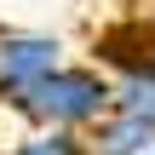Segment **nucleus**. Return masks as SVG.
<instances>
[{
    "label": "nucleus",
    "mask_w": 155,
    "mask_h": 155,
    "mask_svg": "<svg viewBox=\"0 0 155 155\" xmlns=\"http://www.w3.org/2000/svg\"><path fill=\"white\" fill-rule=\"evenodd\" d=\"M109 69L104 63H58L46 69L40 81H29L23 92L0 98L23 127H69V132H86L104 109H109Z\"/></svg>",
    "instance_id": "1"
},
{
    "label": "nucleus",
    "mask_w": 155,
    "mask_h": 155,
    "mask_svg": "<svg viewBox=\"0 0 155 155\" xmlns=\"http://www.w3.org/2000/svg\"><path fill=\"white\" fill-rule=\"evenodd\" d=\"M155 150V121L127 115V109H104L86 127V155H150Z\"/></svg>",
    "instance_id": "3"
},
{
    "label": "nucleus",
    "mask_w": 155,
    "mask_h": 155,
    "mask_svg": "<svg viewBox=\"0 0 155 155\" xmlns=\"http://www.w3.org/2000/svg\"><path fill=\"white\" fill-rule=\"evenodd\" d=\"M150 46H155V40H150Z\"/></svg>",
    "instance_id": "6"
},
{
    "label": "nucleus",
    "mask_w": 155,
    "mask_h": 155,
    "mask_svg": "<svg viewBox=\"0 0 155 155\" xmlns=\"http://www.w3.org/2000/svg\"><path fill=\"white\" fill-rule=\"evenodd\" d=\"M63 63V40L40 35V29H6L0 35V98L23 92L29 81H40L46 69Z\"/></svg>",
    "instance_id": "2"
},
{
    "label": "nucleus",
    "mask_w": 155,
    "mask_h": 155,
    "mask_svg": "<svg viewBox=\"0 0 155 155\" xmlns=\"http://www.w3.org/2000/svg\"><path fill=\"white\" fill-rule=\"evenodd\" d=\"M109 109H127V115H144L155 121V52L144 58H132V63H121V69H109Z\"/></svg>",
    "instance_id": "4"
},
{
    "label": "nucleus",
    "mask_w": 155,
    "mask_h": 155,
    "mask_svg": "<svg viewBox=\"0 0 155 155\" xmlns=\"http://www.w3.org/2000/svg\"><path fill=\"white\" fill-rule=\"evenodd\" d=\"M0 155H86V132H69V127H29L12 150Z\"/></svg>",
    "instance_id": "5"
},
{
    "label": "nucleus",
    "mask_w": 155,
    "mask_h": 155,
    "mask_svg": "<svg viewBox=\"0 0 155 155\" xmlns=\"http://www.w3.org/2000/svg\"><path fill=\"white\" fill-rule=\"evenodd\" d=\"M150 155H155V150H150Z\"/></svg>",
    "instance_id": "7"
}]
</instances>
